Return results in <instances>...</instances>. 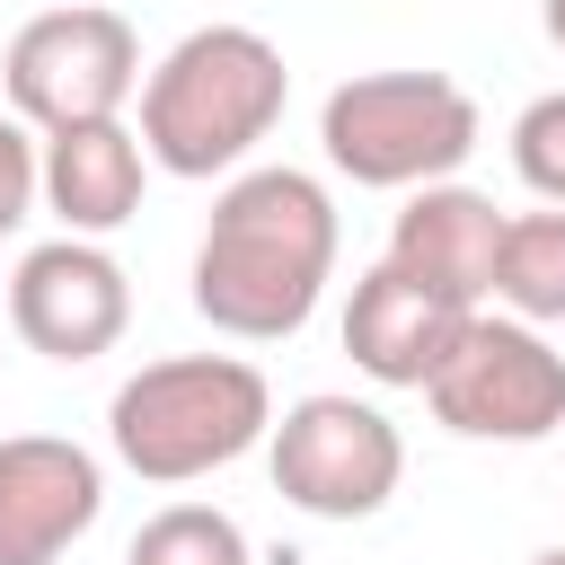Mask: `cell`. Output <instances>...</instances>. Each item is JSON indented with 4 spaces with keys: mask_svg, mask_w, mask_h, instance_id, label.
<instances>
[{
    "mask_svg": "<svg viewBox=\"0 0 565 565\" xmlns=\"http://www.w3.org/2000/svg\"><path fill=\"white\" fill-rule=\"evenodd\" d=\"M291 106V62L256 26H194L141 71V150L168 177H238Z\"/></svg>",
    "mask_w": 565,
    "mask_h": 565,
    "instance_id": "cell-2",
    "label": "cell"
},
{
    "mask_svg": "<svg viewBox=\"0 0 565 565\" xmlns=\"http://www.w3.org/2000/svg\"><path fill=\"white\" fill-rule=\"evenodd\" d=\"M512 177H521L539 203L565 212V88H547V97H530V106L512 115Z\"/></svg>",
    "mask_w": 565,
    "mask_h": 565,
    "instance_id": "cell-15",
    "label": "cell"
},
{
    "mask_svg": "<svg viewBox=\"0 0 565 565\" xmlns=\"http://www.w3.org/2000/svg\"><path fill=\"white\" fill-rule=\"evenodd\" d=\"M35 203H44V194H35V124L0 115V238H9Z\"/></svg>",
    "mask_w": 565,
    "mask_h": 565,
    "instance_id": "cell-16",
    "label": "cell"
},
{
    "mask_svg": "<svg viewBox=\"0 0 565 565\" xmlns=\"http://www.w3.org/2000/svg\"><path fill=\"white\" fill-rule=\"evenodd\" d=\"M539 26H547V44L565 53V0H539Z\"/></svg>",
    "mask_w": 565,
    "mask_h": 565,
    "instance_id": "cell-17",
    "label": "cell"
},
{
    "mask_svg": "<svg viewBox=\"0 0 565 565\" xmlns=\"http://www.w3.org/2000/svg\"><path fill=\"white\" fill-rule=\"evenodd\" d=\"M274 424V388L247 353H168L106 397V441L141 486H194L247 459Z\"/></svg>",
    "mask_w": 565,
    "mask_h": 565,
    "instance_id": "cell-3",
    "label": "cell"
},
{
    "mask_svg": "<svg viewBox=\"0 0 565 565\" xmlns=\"http://www.w3.org/2000/svg\"><path fill=\"white\" fill-rule=\"evenodd\" d=\"M0 88H9V115L35 124V132L106 124L141 97V35L106 0H53L9 35Z\"/></svg>",
    "mask_w": 565,
    "mask_h": 565,
    "instance_id": "cell-6",
    "label": "cell"
},
{
    "mask_svg": "<svg viewBox=\"0 0 565 565\" xmlns=\"http://www.w3.org/2000/svg\"><path fill=\"white\" fill-rule=\"evenodd\" d=\"M424 406L459 441H547L565 433V353L512 309H468L441 371L424 380Z\"/></svg>",
    "mask_w": 565,
    "mask_h": 565,
    "instance_id": "cell-5",
    "label": "cell"
},
{
    "mask_svg": "<svg viewBox=\"0 0 565 565\" xmlns=\"http://www.w3.org/2000/svg\"><path fill=\"white\" fill-rule=\"evenodd\" d=\"M459 327H468V300H450V291L415 282V274H397L388 256H380L371 274H353L344 353H353L362 380H380V388H424V380L441 371V353H450Z\"/></svg>",
    "mask_w": 565,
    "mask_h": 565,
    "instance_id": "cell-10",
    "label": "cell"
},
{
    "mask_svg": "<svg viewBox=\"0 0 565 565\" xmlns=\"http://www.w3.org/2000/svg\"><path fill=\"white\" fill-rule=\"evenodd\" d=\"M494 238H503L494 194H477V185H459V177H433V185H415V194L397 203V221H388V265L415 274V282H433V291H450V300H468V309H486Z\"/></svg>",
    "mask_w": 565,
    "mask_h": 565,
    "instance_id": "cell-12",
    "label": "cell"
},
{
    "mask_svg": "<svg viewBox=\"0 0 565 565\" xmlns=\"http://www.w3.org/2000/svg\"><path fill=\"white\" fill-rule=\"evenodd\" d=\"M265 468L274 494L309 521H371L388 512L397 477H406V441L371 397L344 388H309L265 424Z\"/></svg>",
    "mask_w": 565,
    "mask_h": 565,
    "instance_id": "cell-7",
    "label": "cell"
},
{
    "mask_svg": "<svg viewBox=\"0 0 565 565\" xmlns=\"http://www.w3.org/2000/svg\"><path fill=\"white\" fill-rule=\"evenodd\" d=\"M530 565H565V547H539V556H530Z\"/></svg>",
    "mask_w": 565,
    "mask_h": 565,
    "instance_id": "cell-18",
    "label": "cell"
},
{
    "mask_svg": "<svg viewBox=\"0 0 565 565\" xmlns=\"http://www.w3.org/2000/svg\"><path fill=\"white\" fill-rule=\"evenodd\" d=\"M335 194L309 168H238L194 247V318L230 344H282L335 282Z\"/></svg>",
    "mask_w": 565,
    "mask_h": 565,
    "instance_id": "cell-1",
    "label": "cell"
},
{
    "mask_svg": "<svg viewBox=\"0 0 565 565\" xmlns=\"http://www.w3.org/2000/svg\"><path fill=\"white\" fill-rule=\"evenodd\" d=\"M477 141H486L477 97L450 71H353L318 106L327 168L371 194H415L433 177H459Z\"/></svg>",
    "mask_w": 565,
    "mask_h": 565,
    "instance_id": "cell-4",
    "label": "cell"
},
{
    "mask_svg": "<svg viewBox=\"0 0 565 565\" xmlns=\"http://www.w3.org/2000/svg\"><path fill=\"white\" fill-rule=\"evenodd\" d=\"M124 565H256V547H247V530L221 503H159L132 530Z\"/></svg>",
    "mask_w": 565,
    "mask_h": 565,
    "instance_id": "cell-14",
    "label": "cell"
},
{
    "mask_svg": "<svg viewBox=\"0 0 565 565\" xmlns=\"http://www.w3.org/2000/svg\"><path fill=\"white\" fill-rule=\"evenodd\" d=\"M106 512V468L71 433L0 441V565H62Z\"/></svg>",
    "mask_w": 565,
    "mask_h": 565,
    "instance_id": "cell-9",
    "label": "cell"
},
{
    "mask_svg": "<svg viewBox=\"0 0 565 565\" xmlns=\"http://www.w3.org/2000/svg\"><path fill=\"white\" fill-rule=\"evenodd\" d=\"M132 327V274L106 256V238H44L9 274V335L44 362H97Z\"/></svg>",
    "mask_w": 565,
    "mask_h": 565,
    "instance_id": "cell-8",
    "label": "cell"
},
{
    "mask_svg": "<svg viewBox=\"0 0 565 565\" xmlns=\"http://www.w3.org/2000/svg\"><path fill=\"white\" fill-rule=\"evenodd\" d=\"M494 309L530 318V327H556L565 318V212H503V238H494V282H486Z\"/></svg>",
    "mask_w": 565,
    "mask_h": 565,
    "instance_id": "cell-13",
    "label": "cell"
},
{
    "mask_svg": "<svg viewBox=\"0 0 565 565\" xmlns=\"http://www.w3.org/2000/svg\"><path fill=\"white\" fill-rule=\"evenodd\" d=\"M141 185H150V150L124 115L35 132V194L71 238H115L141 212Z\"/></svg>",
    "mask_w": 565,
    "mask_h": 565,
    "instance_id": "cell-11",
    "label": "cell"
}]
</instances>
